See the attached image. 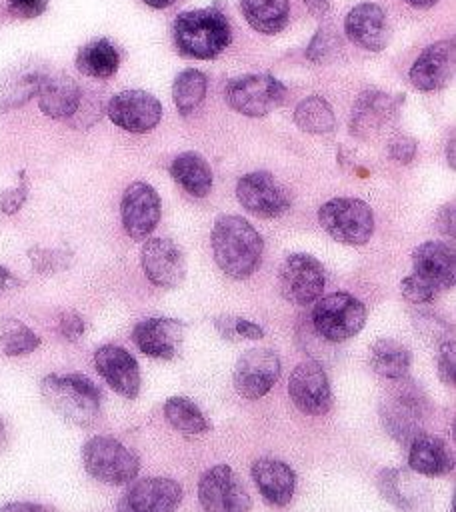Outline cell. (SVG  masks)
<instances>
[{
  "mask_svg": "<svg viewBox=\"0 0 456 512\" xmlns=\"http://www.w3.org/2000/svg\"><path fill=\"white\" fill-rule=\"evenodd\" d=\"M212 252L218 268L236 280L248 278L262 260V236L242 216L222 214L212 226Z\"/></svg>",
  "mask_w": 456,
  "mask_h": 512,
  "instance_id": "cell-1",
  "label": "cell"
},
{
  "mask_svg": "<svg viewBox=\"0 0 456 512\" xmlns=\"http://www.w3.org/2000/svg\"><path fill=\"white\" fill-rule=\"evenodd\" d=\"M46 406L76 426H92L100 416V388L84 374H48L40 382Z\"/></svg>",
  "mask_w": 456,
  "mask_h": 512,
  "instance_id": "cell-2",
  "label": "cell"
},
{
  "mask_svg": "<svg viewBox=\"0 0 456 512\" xmlns=\"http://www.w3.org/2000/svg\"><path fill=\"white\" fill-rule=\"evenodd\" d=\"M174 42L176 48L196 60L216 58L230 44V24L224 12L218 8H196L186 10L174 20Z\"/></svg>",
  "mask_w": 456,
  "mask_h": 512,
  "instance_id": "cell-3",
  "label": "cell"
},
{
  "mask_svg": "<svg viewBox=\"0 0 456 512\" xmlns=\"http://www.w3.org/2000/svg\"><path fill=\"white\" fill-rule=\"evenodd\" d=\"M86 472L98 482L122 486L132 482L140 470V458L134 450L112 436H92L82 446Z\"/></svg>",
  "mask_w": 456,
  "mask_h": 512,
  "instance_id": "cell-4",
  "label": "cell"
},
{
  "mask_svg": "<svg viewBox=\"0 0 456 512\" xmlns=\"http://www.w3.org/2000/svg\"><path fill=\"white\" fill-rule=\"evenodd\" d=\"M318 222L336 242L362 246L374 232L372 208L360 198H332L318 208Z\"/></svg>",
  "mask_w": 456,
  "mask_h": 512,
  "instance_id": "cell-5",
  "label": "cell"
},
{
  "mask_svg": "<svg viewBox=\"0 0 456 512\" xmlns=\"http://www.w3.org/2000/svg\"><path fill=\"white\" fill-rule=\"evenodd\" d=\"M366 318V306L348 292H332L320 298L312 310V324L328 342H344L356 336Z\"/></svg>",
  "mask_w": 456,
  "mask_h": 512,
  "instance_id": "cell-6",
  "label": "cell"
},
{
  "mask_svg": "<svg viewBox=\"0 0 456 512\" xmlns=\"http://www.w3.org/2000/svg\"><path fill=\"white\" fill-rule=\"evenodd\" d=\"M286 98V86L272 74H246L230 80L226 100L236 112L260 118L278 108Z\"/></svg>",
  "mask_w": 456,
  "mask_h": 512,
  "instance_id": "cell-7",
  "label": "cell"
},
{
  "mask_svg": "<svg viewBox=\"0 0 456 512\" xmlns=\"http://www.w3.org/2000/svg\"><path fill=\"white\" fill-rule=\"evenodd\" d=\"M278 286H280V294L288 302L296 306H308L316 302L324 292V286H326L324 266L320 264L318 258L310 254H304V252L290 254L280 266Z\"/></svg>",
  "mask_w": 456,
  "mask_h": 512,
  "instance_id": "cell-8",
  "label": "cell"
},
{
  "mask_svg": "<svg viewBox=\"0 0 456 512\" xmlns=\"http://www.w3.org/2000/svg\"><path fill=\"white\" fill-rule=\"evenodd\" d=\"M198 500L204 512L250 510V496L228 464H216L200 476Z\"/></svg>",
  "mask_w": 456,
  "mask_h": 512,
  "instance_id": "cell-9",
  "label": "cell"
},
{
  "mask_svg": "<svg viewBox=\"0 0 456 512\" xmlns=\"http://www.w3.org/2000/svg\"><path fill=\"white\" fill-rule=\"evenodd\" d=\"M108 118L122 130L132 134L150 132L162 118L160 100L146 90H122L108 100Z\"/></svg>",
  "mask_w": 456,
  "mask_h": 512,
  "instance_id": "cell-10",
  "label": "cell"
},
{
  "mask_svg": "<svg viewBox=\"0 0 456 512\" xmlns=\"http://www.w3.org/2000/svg\"><path fill=\"white\" fill-rule=\"evenodd\" d=\"M238 202L260 218H278L290 208L286 188L264 170L244 174L236 184Z\"/></svg>",
  "mask_w": 456,
  "mask_h": 512,
  "instance_id": "cell-11",
  "label": "cell"
},
{
  "mask_svg": "<svg viewBox=\"0 0 456 512\" xmlns=\"http://www.w3.org/2000/svg\"><path fill=\"white\" fill-rule=\"evenodd\" d=\"M280 378V358L270 348L246 350L234 366V388L246 400H258Z\"/></svg>",
  "mask_w": 456,
  "mask_h": 512,
  "instance_id": "cell-12",
  "label": "cell"
},
{
  "mask_svg": "<svg viewBox=\"0 0 456 512\" xmlns=\"http://www.w3.org/2000/svg\"><path fill=\"white\" fill-rule=\"evenodd\" d=\"M162 214L158 192L148 182H132L120 202V216L126 234L132 240H144L156 228Z\"/></svg>",
  "mask_w": 456,
  "mask_h": 512,
  "instance_id": "cell-13",
  "label": "cell"
},
{
  "mask_svg": "<svg viewBox=\"0 0 456 512\" xmlns=\"http://www.w3.org/2000/svg\"><path fill=\"white\" fill-rule=\"evenodd\" d=\"M288 394L294 406L308 416H322L332 406L330 382L318 362H302L292 370Z\"/></svg>",
  "mask_w": 456,
  "mask_h": 512,
  "instance_id": "cell-14",
  "label": "cell"
},
{
  "mask_svg": "<svg viewBox=\"0 0 456 512\" xmlns=\"http://www.w3.org/2000/svg\"><path fill=\"white\" fill-rule=\"evenodd\" d=\"M140 264L146 278L160 288H176L186 276L184 254L170 238H148L140 250Z\"/></svg>",
  "mask_w": 456,
  "mask_h": 512,
  "instance_id": "cell-15",
  "label": "cell"
},
{
  "mask_svg": "<svg viewBox=\"0 0 456 512\" xmlns=\"http://www.w3.org/2000/svg\"><path fill=\"white\" fill-rule=\"evenodd\" d=\"M182 502V488L172 478H142L118 500V512H174Z\"/></svg>",
  "mask_w": 456,
  "mask_h": 512,
  "instance_id": "cell-16",
  "label": "cell"
},
{
  "mask_svg": "<svg viewBox=\"0 0 456 512\" xmlns=\"http://www.w3.org/2000/svg\"><path fill=\"white\" fill-rule=\"evenodd\" d=\"M454 74V40H438L422 50L408 72L410 84L420 92L442 90Z\"/></svg>",
  "mask_w": 456,
  "mask_h": 512,
  "instance_id": "cell-17",
  "label": "cell"
},
{
  "mask_svg": "<svg viewBox=\"0 0 456 512\" xmlns=\"http://www.w3.org/2000/svg\"><path fill=\"white\" fill-rule=\"evenodd\" d=\"M96 372L104 382L124 398H136L140 392V368L134 356L116 344H104L94 352Z\"/></svg>",
  "mask_w": 456,
  "mask_h": 512,
  "instance_id": "cell-18",
  "label": "cell"
},
{
  "mask_svg": "<svg viewBox=\"0 0 456 512\" xmlns=\"http://www.w3.org/2000/svg\"><path fill=\"white\" fill-rule=\"evenodd\" d=\"M132 340L142 354L172 360L182 348L184 324L176 318H146L134 326Z\"/></svg>",
  "mask_w": 456,
  "mask_h": 512,
  "instance_id": "cell-19",
  "label": "cell"
},
{
  "mask_svg": "<svg viewBox=\"0 0 456 512\" xmlns=\"http://www.w3.org/2000/svg\"><path fill=\"white\" fill-rule=\"evenodd\" d=\"M346 36L368 52H382L390 42V24L382 6L374 2L356 4L344 20Z\"/></svg>",
  "mask_w": 456,
  "mask_h": 512,
  "instance_id": "cell-20",
  "label": "cell"
},
{
  "mask_svg": "<svg viewBox=\"0 0 456 512\" xmlns=\"http://www.w3.org/2000/svg\"><path fill=\"white\" fill-rule=\"evenodd\" d=\"M456 258L452 244L430 240L422 242L412 252V272L420 280L432 284L438 292L454 286Z\"/></svg>",
  "mask_w": 456,
  "mask_h": 512,
  "instance_id": "cell-21",
  "label": "cell"
},
{
  "mask_svg": "<svg viewBox=\"0 0 456 512\" xmlns=\"http://www.w3.org/2000/svg\"><path fill=\"white\" fill-rule=\"evenodd\" d=\"M396 114V102L380 90H366L358 96L350 116V132L360 140L380 136Z\"/></svg>",
  "mask_w": 456,
  "mask_h": 512,
  "instance_id": "cell-22",
  "label": "cell"
},
{
  "mask_svg": "<svg viewBox=\"0 0 456 512\" xmlns=\"http://www.w3.org/2000/svg\"><path fill=\"white\" fill-rule=\"evenodd\" d=\"M38 106L40 110L54 120H68L76 116L82 104V90L74 78L62 72L42 74L38 86Z\"/></svg>",
  "mask_w": 456,
  "mask_h": 512,
  "instance_id": "cell-23",
  "label": "cell"
},
{
  "mask_svg": "<svg viewBox=\"0 0 456 512\" xmlns=\"http://www.w3.org/2000/svg\"><path fill=\"white\" fill-rule=\"evenodd\" d=\"M422 396L412 388L406 386L396 396L380 406V418L384 428L390 432L392 438L400 440L402 444H410L414 436L422 432L420 428V406Z\"/></svg>",
  "mask_w": 456,
  "mask_h": 512,
  "instance_id": "cell-24",
  "label": "cell"
},
{
  "mask_svg": "<svg viewBox=\"0 0 456 512\" xmlns=\"http://www.w3.org/2000/svg\"><path fill=\"white\" fill-rule=\"evenodd\" d=\"M252 480L262 494V498L272 506H286L294 496L296 474L294 470L278 458L262 456L252 462Z\"/></svg>",
  "mask_w": 456,
  "mask_h": 512,
  "instance_id": "cell-25",
  "label": "cell"
},
{
  "mask_svg": "<svg viewBox=\"0 0 456 512\" xmlns=\"http://www.w3.org/2000/svg\"><path fill=\"white\" fill-rule=\"evenodd\" d=\"M408 466L422 476H444L452 470L454 458L442 438L420 432L408 444Z\"/></svg>",
  "mask_w": 456,
  "mask_h": 512,
  "instance_id": "cell-26",
  "label": "cell"
},
{
  "mask_svg": "<svg viewBox=\"0 0 456 512\" xmlns=\"http://www.w3.org/2000/svg\"><path fill=\"white\" fill-rule=\"evenodd\" d=\"M170 176L192 196L204 198L212 190V168L198 152H182L170 164Z\"/></svg>",
  "mask_w": 456,
  "mask_h": 512,
  "instance_id": "cell-27",
  "label": "cell"
},
{
  "mask_svg": "<svg viewBox=\"0 0 456 512\" xmlns=\"http://www.w3.org/2000/svg\"><path fill=\"white\" fill-rule=\"evenodd\" d=\"M120 66V52L108 38H96L84 44L76 54V68L90 78H110Z\"/></svg>",
  "mask_w": 456,
  "mask_h": 512,
  "instance_id": "cell-28",
  "label": "cell"
},
{
  "mask_svg": "<svg viewBox=\"0 0 456 512\" xmlns=\"http://www.w3.org/2000/svg\"><path fill=\"white\" fill-rule=\"evenodd\" d=\"M246 22L260 34H278L290 16V0H240Z\"/></svg>",
  "mask_w": 456,
  "mask_h": 512,
  "instance_id": "cell-29",
  "label": "cell"
},
{
  "mask_svg": "<svg viewBox=\"0 0 456 512\" xmlns=\"http://www.w3.org/2000/svg\"><path fill=\"white\" fill-rule=\"evenodd\" d=\"M370 366L378 376L390 378V380H400L402 376L408 374L412 354L410 350L392 338H380L370 346Z\"/></svg>",
  "mask_w": 456,
  "mask_h": 512,
  "instance_id": "cell-30",
  "label": "cell"
},
{
  "mask_svg": "<svg viewBox=\"0 0 456 512\" xmlns=\"http://www.w3.org/2000/svg\"><path fill=\"white\" fill-rule=\"evenodd\" d=\"M164 416L166 422L184 436H196L210 430V422L202 414V410L184 396L168 398L164 404Z\"/></svg>",
  "mask_w": 456,
  "mask_h": 512,
  "instance_id": "cell-31",
  "label": "cell"
},
{
  "mask_svg": "<svg viewBox=\"0 0 456 512\" xmlns=\"http://www.w3.org/2000/svg\"><path fill=\"white\" fill-rule=\"evenodd\" d=\"M378 488H380V494L392 506L404 512H414L418 504V488H416V482L404 470H396V468L380 470Z\"/></svg>",
  "mask_w": 456,
  "mask_h": 512,
  "instance_id": "cell-32",
  "label": "cell"
},
{
  "mask_svg": "<svg viewBox=\"0 0 456 512\" xmlns=\"http://www.w3.org/2000/svg\"><path fill=\"white\" fill-rule=\"evenodd\" d=\"M208 80L206 74L196 68L182 70L172 84V98L182 116L192 114L206 98Z\"/></svg>",
  "mask_w": 456,
  "mask_h": 512,
  "instance_id": "cell-33",
  "label": "cell"
},
{
  "mask_svg": "<svg viewBox=\"0 0 456 512\" xmlns=\"http://www.w3.org/2000/svg\"><path fill=\"white\" fill-rule=\"evenodd\" d=\"M294 122L300 130L310 134H326L334 130L336 116L332 106L318 94H312L298 102L294 110Z\"/></svg>",
  "mask_w": 456,
  "mask_h": 512,
  "instance_id": "cell-34",
  "label": "cell"
},
{
  "mask_svg": "<svg viewBox=\"0 0 456 512\" xmlns=\"http://www.w3.org/2000/svg\"><path fill=\"white\" fill-rule=\"evenodd\" d=\"M40 346V336L18 318L0 322V348L6 356H24Z\"/></svg>",
  "mask_w": 456,
  "mask_h": 512,
  "instance_id": "cell-35",
  "label": "cell"
},
{
  "mask_svg": "<svg viewBox=\"0 0 456 512\" xmlns=\"http://www.w3.org/2000/svg\"><path fill=\"white\" fill-rule=\"evenodd\" d=\"M28 258L32 260V266L42 274L62 270L70 262V254L56 248H30Z\"/></svg>",
  "mask_w": 456,
  "mask_h": 512,
  "instance_id": "cell-36",
  "label": "cell"
},
{
  "mask_svg": "<svg viewBox=\"0 0 456 512\" xmlns=\"http://www.w3.org/2000/svg\"><path fill=\"white\" fill-rule=\"evenodd\" d=\"M400 290H402V296L408 302H414V304H428V302H432L440 294L432 284L420 280L414 274H408V276L402 278Z\"/></svg>",
  "mask_w": 456,
  "mask_h": 512,
  "instance_id": "cell-37",
  "label": "cell"
},
{
  "mask_svg": "<svg viewBox=\"0 0 456 512\" xmlns=\"http://www.w3.org/2000/svg\"><path fill=\"white\" fill-rule=\"evenodd\" d=\"M336 44H338V40H336L334 34H330L328 30H318V32L314 34V38L310 40V44H308L306 56H308V60H312V62H324L326 58L332 56Z\"/></svg>",
  "mask_w": 456,
  "mask_h": 512,
  "instance_id": "cell-38",
  "label": "cell"
},
{
  "mask_svg": "<svg viewBox=\"0 0 456 512\" xmlns=\"http://www.w3.org/2000/svg\"><path fill=\"white\" fill-rule=\"evenodd\" d=\"M26 196H28V184H26V176L24 172H20V184L14 186V188H8L0 194V210L4 214H16L22 204L26 202Z\"/></svg>",
  "mask_w": 456,
  "mask_h": 512,
  "instance_id": "cell-39",
  "label": "cell"
},
{
  "mask_svg": "<svg viewBox=\"0 0 456 512\" xmlns=\"http://www.w3.org/2000/svg\"><path fill=\"white\" fill-rule=\"evenodd\" d=\"M58 330L66 340L78 342L86 332V322L76 310H64L58 318Z\"/></svg>",
  "mask_w": 456,
  "mask_h": 512,
  "instance_id": "cell-40",
  "label": "cell"
},
{
  "mask_svg": "<svg viewBox=\"0 0 456 512\" xmlns=\"http://www.w3.org/2000/svg\"><path fill=\"white\" fill-rule=\"evenodd\" d=\"M388 156L394 160V162H400V164H410L416 156V140L406 136V134H400V136H394L388 144Z\"/></svg>",
  "mask_w": 456,
  "mask_h": 512,
  "instance_id": "cell-41",
  "label": "cell"
},
{
  "mask_svg": "<svg viewBox=\"0 0 456 512\" xmlns=\"http://www.w3.org/2000/svg\"><path fill=\"white\" fill-rule=\"evenodd\" d=\"M454 340L452 338H444L440 344V352H438V376L444 384L452 386L454 384Z\"/></svg>",
  "mask_w": 456,
  "mask_h": 512,
  "instance_id": "cell-42",
  "label": "cell"
},
{
  "mask_svg": "<svg viewBox=\"0 0 456 512\" xmlns=\"http://www.w3.org/2000/svg\"><path fill=\"white\" fill-rule=\"evenodd\" d=\"M50 0H8V10L12 16L28 20L40 16L48 8Z\"/></svg>",
  "mask_w": 456,
  "mask_h": 512,
  "instance_id": "cell-43",
  "label": "cell"
},
{
  "mask_svg": "<svg viewBox=\"0 0 456 512\" xmlns=\"http://www.w3.org/2000/svg\"><path fill=\"white\" fill-rule=\"evenodd\" d=\"M234 332L242 338H248V340H262L264 338V330L262 326L246 320V318H234Z\"/></svg>",
  "mask_w": 456,
  "mask_h": 512,
  "instance_id": "cell-44",
  "label": "cell"
},
{
  "mask_svg": "<svg viewBox=\"0 0 456 512\" xmlns=\"http://www.w3.org/2000/svg\"><path fill=\"white\" fill-rule=\"evenodd\" d=\"M436 228L440 230V234H448L450 238H454V204L452 202L440 208L436 216Z\"/></svg>",
  "mask_w": 456,
  "mask_h": 512,
  "instance_id": "cell-45",
  "label": "cell"
},
{
  "mask_svg": "<svg viewBox=\"0 0 456 512\" xmlns=\"http://www.w3.org/2000/svg\"><path fill=\"white\" fill-rule=\"evenodd\" d=\"M0 512H50V510L36 502H8L0 506Z\"/></svg>",
  "mask_w": 456,
  "mask_h": 512,
  "instance_id": "cell-46",
  "label": "cell"
},
{
  "mask_svg": "<svg viewBox=\"0 0 456 512\" xmlns=\"http://www.w3.org/2000/svg\"><path fill=\"white\" fill-rule=\"evenodd\" d=\"M304 4L314 16H324L330 10V0H304Z\"/></svg>",
  "mask_w": 456,
  "mask_h": 512,
  "instance_id": "cell-47",
  "label": "cell"
},
{
  "mask_svg": "<svg viewBox=\"0 0 456 512\" xmlns=\"http://www.w3.org/2000/svg\"><path fill=\"white\" fill-rule=\"evenodd\" d=\"M14 276L4 268V266H0V296L14 284Z\"/></svg>",
  "mask_w": 456,
  "mask_h": 512,
  "instance_id": "cell-48",
  "label": "cell"
},
{
  "mask_svg": "<svg viewBox=\"0 0 456 512\" xmlns=\"http://www.w3.org/2000/svg\"><path fill=\"white\" fill-rule=\"evenodd\" d=\"M150 8H158V10H162V8H168V6H172L174 2H178V0H144Z\"/></svg>",
  "mask_w": 456,
  "mask_h": 512,
  "instance_id": "cell-49",
  "label": "cell"
},
{
  "mask_svg": "<svg viewBox=\"0 0 456 512\" xmlns=\"http://www.w3.org/2000/svg\"><path fill=\"white\" fill-rule=\"evenodd\" d=\"M406 4H410V6H414V8H430V6H434L438 0H404Z\"/></svg>",
  "mask_w": 456,
  "mask_h": 512,
  "instance_id": "cell-50",
  "label": "cell"
},
{
  "mask_svg": "<svg viewBox=\"0 0 456 512\" xmlns=\"http://www.w3.org/2000/svg\"><path fill=\"white\" fill-rule=\"evenodd\" d=\"M448 164L450 168H454V134H450V140H448Z\"/></svg>",
  "mask_w": 456,
  "mask_h": 512,
  "instance_id": "cell-51",
  "label": "cell"
},
{
  "mask_svg": "<svg viewBox=\"0 0 456 512\" xmlns=\"http://www.w3.org/2000/svg\"><path fill=\"white\" fill-rule=\"evenodd\" d=\"M4 444H6V428H4V422L0 418V450L4 448Z\"/></svg>",
  "mask_w": 456,
  "mask_h": 512,
  "instance_id": "cell-52",
  "label": "cell"
}]
</instances>
